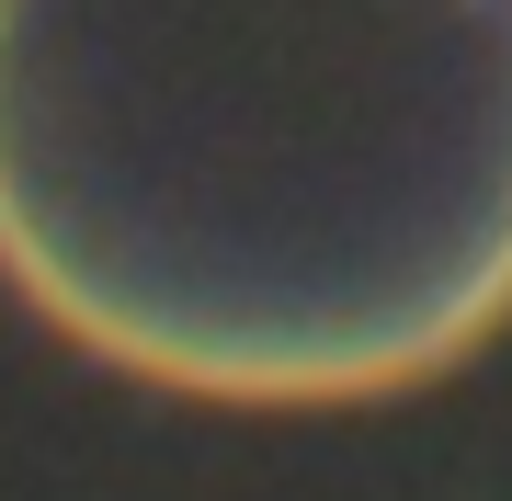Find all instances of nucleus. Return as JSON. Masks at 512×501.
Returning a JSON list of instances; mask_svg holds the SVG:
<instances>
[{"mask_svg": "<svg viewBox=\"0 0 512 501\" xmlns=\"http://www.w3.org/2000/svg\"><path fill=\"white\" fill-rule=\"evenodd\" d=\"M0 262L183 388H353L512 285V0H0Z\"/></svg>", "mask_w": 512, "mask_h": 501, "instance_id": "1", "label": "nucleus"}]
</instances>
